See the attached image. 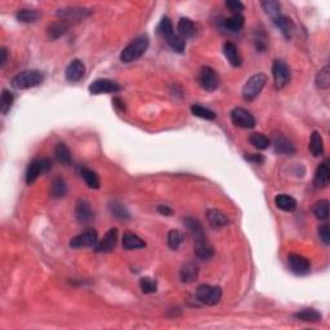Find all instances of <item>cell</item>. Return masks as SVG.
Segmentation results:
<instances>
[{
    "instance_id": "1",
    "label": "cell",
    "mask_w": 330,
    "mask_h": 330,
    "mask_svg": "<svg viewBox=\"0 0 330 330\" xmlns=\"http://www.w3.org/2000/svg\"><path fill=\"white\" fill-rule=\"evenodd\" d=\"M158 34L167 42V44L173 51L177 52V53H184L185 48H186V40L182 39L178 34H175L172 21L169 18L164 17L160 21L158 26Z\"/></svg>"
},
{
    "instance_id": "2",
    "label": "cell",
    "mask_w": 330,
    "mask_h": 330,
    "mask_svg": "<svg viewBox=\"0 0 330 330\" xmlns=\"http://www.w3.org/2000/svg\"><path fill=\"white\" fill-rule=\"evenodd\" d=\"M149 44L150 40L146 34L138 35L137 38H134V39L123 49L122 54H120L122 62L130 63L141 58L144 54V52L147 51V48H149Z\"/></svg>"
},
{
    "instance_id": "3",
    "label": "cell",
    "mask_w": 330,
    "mask_h": 330,
    "mask_svg": "<svg viewBox=\"0 0 330 330\" xmlns=\"http://www.w3.org/2000/svg\"><path fill=\"white\" fill-rule=\"evenodd\" d=\"M44 80V75L39 70H26L20 72L18 75L11 80V85L14 89H30L40 85Z\"/></svg>"
},
{
    "instance_id": "4",
    "label": "cell",
    "mask_w": 330,
    "mask_h": 330,
    "mask_svg": "<svg viewBox=\"0 0 330 330\" xmlns=\"http://www.w3.org/2000/svg\"><path fill=\"white\" fill-rule=\"evenodd\" d=\"M266 83H267V75L266 74H255L249 78L243 87V98L245 101H254L263 91Z\"/></svg>"
},
{
    "instance_id": "5",
    "label": "cell",
    "mask_w": 330,
    "mask_h": 330,
    "mask_svg": "<svg viewBox=\"0 0 330 330\" xmlns=\"http://www.w3.org/2000/svg\"><path fill=\"white\" fill-rule=\"evenodd\" d=\"M92 14V11L84 7H65L57 11V17L63 21L67 25L71 23H79L88 18Z\"/></svg>"
},
{
    "instance_id": "6",
    "label": "cell",
    "mask_w": 330,
    "mask_h": 330,
    "mask_svg": "<svg viewBox=\"0 0 330 330\" xmlns=\"http://www.w3.org/2000/svg\"><path fill=\"white\" fill-rule=\"evenodd\" d=\"M195 297L203 305L215 306L219 303L221 298H222V289L219 286H214V285L203 284L196 289Z\"/></svg>"
},
{
    "instance_id": "7",
    "label": "cell",
    "mask_w": 330,
    "mask_h": 330,
    "mask_svg": "<svg viewBox=\"0 0 330 330\" xmlns=\"http://www.w3.org/2000/svg\"><path fill=\"white\" fill-rule=\"evenodd\" d=\"M199 84L206 92H214L219 88L221 80L219 75L214 68L209 67V66H204L199 72Z\"/></svg>"
},
{
    "instance_id": "8",
    "label": "cell",
    "mask_w": 330,
    "mask_h": 330,
    "mask_svg": "<svg viewBox=\"0 0 330 330\" xmlns=\"http://www.w3.org/2000/svg\"><path fill=\"white\" fill-rule=\"evenodd\" d=\"M52 168V164L48 159H36V160L31 161L28 164L27 169H26L25 179L26 184L31 185L36 181L40 174L43 173L49 172V169Z\"/></svg>"
},
{
    "instance_id": "9",
    "label": "cell",
    "mask_w": 330,
    "mask_h": 330,
    "mask_svg": "<svg viewBox=\"0 0 330 330\" xmlns=\"http://www.w3.org/2000/svg\"><path fill=\"white\" fill-rule=\"evenodd\" d=\"M272 77H274L275 88L276 89H282L290 82V68L288 67V65L284 61L276 59L272 63Z\"/></svg>"
},
{
    "instance_id": "10",
    "label": "cell",
    "mask_w": 330,
    "mask_h": 330,
    "mask_svg": "<svg viewBox=\"0 0 330 330\" xmlns=\"http://www.w3.org/2000/svg\"><path fill=\"white\" fill-rule=\"evenodd\" d=\"M97 244H98V235H97L96 230L93 229L82 232L78 236L72 237V240L70 241V246L72 249L96 248Z\"/></svg>"
},
{
    "instance_id": "11",
    "label": "cell",
    "mask_w": 330,
    "mask_h": 330,
    "mask_svg": "<svg viewBox=\"0 0 330 330\" xmlns=\"http://www.w3.org/2000/svg\"><path fill=\"white\" fill-rule=\"evenodd\" d=\"M120 91H122L120 84L111 79H97L89 85V92H91V94H94V96L118 93Z\"/></svg>"
},
{
    "instance_id": "12",
    "label": "cell",
    "mask_w": 330,
    "mask_h": 330,
    "mask_svg": "<svg viewBox=\"0 0 330 330\" xmlns=\"http://www.w3.org/2000/svg\"><path fill=\"white\" fill-rule=\"evenodd\" d=\"M288 266L289 270L297 276H305V275L310 274L311 271L310 261L303 255L296 253H290L288 255Z\"/></svg>"
},
{
    "instance_id": "13",
    "label": "cell",
    "mask_w": 330,
    "mask_h": 330,
    "mask_svg": "<svg viewBox=\"0 0 330 330\" xmlns=\"http://www.w3.org/2000/svg\"><path fill=\"white\" fill-rule=\"evenodd\" d=\"M231 122L235 127L243 128V129H251L255 127V119L243 107H236L231 111Z\"/></svg>"
},
{
    "instance_id": "14",
    "label": "cell",
    "mask_w": 330,
    "mask_h": 330,
    "mask_svg": "<svg viewBox=\"0 0 330 330\" xmlns=\"http://www.w3.org/2000/svg\"><path fill=\"white\" fill-rule=\"evenodd\" d=\"M75 217L77 221L82 225H88L91 223L94 218V212L92 210V206L89 201L85 199H80L75 206Z\"/></svg>"
},
{
    "instance_id": "15",
    "label": "cell",
    "mask_w": 330,
    "mask_h": 330,
    "mask_svg": "<svg viewBox=\"0 0 330 330\" xmlns=\"http://www.w3.org/2000/svg\"><path fill=\"white\" fill-rule=\"evenodd\" d=\"M85 75V65L80 59H72L65 70V78L67 82L77 83Z\"/></svg>"
},
{
    "instance_id": "16",
    "label": "cell",
    "mask_w": 330,
    "mask_h": 330,
    "mask_svg": "<svg viewBox=\"0 0 330 330\" xmlns=\"http://www.w3.org/2000/svg\"><path fill=\"white\" fill-rule=\"evenodd\" d=\"M118 230L111 229L104 234L103 239L97 244L96 251L97 253H108L115 249L116 244H118Z\"/></svg>"
},
{
    "instance_id": "17",
    "label": "cell",
    "mask_w": 330,
    "mask_h": 330,
    "mask_svg": "<svg viewBox=\"0 0 330 330\" xmlns=\"http://www.w3.org/2000/svg\"><path fill=\"white\" fill-rule=\"evenodd\" d=\"M330 181V169H329V161L325 160L317 167L316 172H315V177H313V185L317 189H324L329 185Z\"/></svg>"
},
{
    "instance_id": "18",
    "label": "cell",
    "mask_w": 330,
    "mask_h": 330,
    "mask_svg": "<svg viewBox=\"0 0 330 330\" xmlns=\"http://www.w3.org/2000/svg\"><path fill=\"white\" fill-rule=\"evenodd\" d=\"M195 255H196L199 260H203V261L210 260V258L214 255L213 246L208 243L206 237L195 241Z\"/></svg>"
},
{
    "instance_id": "19",
    "label": "cell",
    "mask_w": 330,
    "mask_h": 330,
    "mask_svg": "<svg viewBox=\"0 0 330 330\" xmlns=\"http://www.w3.org/2000/svg\"><path fill=\"white\" fill-rule=\"evenodd\" d=\"M223 54H225V57H226L227 61H229L232 67H240L241 63H243V58L240 56L239 49H237V47L235 46L234 43L227 42L223 46Z\"/></svg>"
},
{
    "instance_id": "20",
    "label": "cell",
    "mask_w": 330,
    "mask_h": 330,
    "mask_svg": "<svg viewBox=\"0 0 330 330\" xmlns=\"http://www.w3.org/2000/svg\"><path fill=\"white\" fill-rule=\"evenodd\" d=\"M177 31L182 39H191V38H194L196 35V26H195L192 20H190L187 17H182L178 21Z\"/></svg>"
},
{
    "instance_id": "21",
    "label": "cell",
    "mask_w": 330,
    "mask_h": 330,
    "mask_svg": "<svg viewBox=\"0 0 330 330\" xmlns=\"http://www.w3.org/2000/svg\"><path fill=\"white\" fill-rule=\"evenodd\" d=\"M206 218H208L209 225H210L213 229H222V227H225L227 223H229L227 215L214 208L206 210Z\"/></svg>"
},
{
    "instance_id": "22",
    "label": "cell",
    "mask_w": 330,
    "mask_h": 330,
    "mask_svg": "<svg viewBox=\"0 0 330 330\" xmlns=\"http://www.w3.org/2000/svg\"><path fill=\"white\" fill-rule=\"evenodd\" d=\"M274 22L276 25V27L279 28L281 34L284 35L285 39H290L291 35H293L294 31V23L288 16H284V14H279L274 18Z\"/></svg>"
},
{
    "instance_id": "23",
    "label": "cell",
    "mask_w": 330,
    "mask_h": 330,
    "mask_svg": "<svg viewBox=\"0 0 330 330\" xmlns=\"http://www.w3.org/2000/svg\"><path fill=\"white\" fill-rule=\"evenodd\" d=\"M274 149L277 154H282V155H291L296 153V146L293 142L289 141L282 134H279L274 138Z\"/></svg>"
},
{
    "instance_id": "24",
    "label": "cell",
    "mask_w": 330,
    "mask_h": 330,
    "mask_svg": "<svg viewBox=\"0 0 330 330\" xmlns=\"http://www.w3.org/2000/svg\"><path fill=\"white\" fill-rule=\"evenodd\" d=\"M184 223L185 226L187 227V230H189L190 234L192 235V237H194V240L196 241V240H200V239H204L205 236V232H204V227L203 225L200 223V221L196 219V218L194 217H186L184 219Z\"/></svg>"
},
{
    "instance_id": "25",
    "label": "cell",
    "mask_w": 330,
    "mask_h": 330,
    "mask_svg": "<svg viewBox=\"0 0 330 330\" xmlns=\"http://www.w3.org/2000/svg\"><path fill=\"white\" fill-rule=\"evenodd\" d=\"M275 205H276L280 210H282V212L291 213L297 209V200L293 196H290V195L280 194L275 198Z\"/></svg>"
},
{
    "instance_id": "26",
    "label": "cell",
    "mask_w": 330,
    "mask_h": 330,
    "mask_svg": "<svg viewBox=\"0 0 330 330\" xmlns=\"http://www.w3.org/2000/svg\"><path fill=\"white\" fill-rule=\"evenodd\" d=\"M68 187L66 181L61 177H56L51 182V196L53 199H62L67 195Z\"/></svg>"
},
{
    "instance_id": "27",
    "label": "cell",
    "mask_w": 330,
    "mask_h": 330,
    "mask_svg": "<svg viewBox=\"0 0 330 330\" xmlns=\"http://www.w3.org/2000/svg\"><path fill=\"white\" fill-rule=\"evenodd\" d=\"M146 246V243L141 237L134 235L133 232H125L123 236V248L125 250H134V249H142Z\"/></svg>"
},
{
    "instance_id": "28",
    "label": "cell",
    "mask_w": 330,
    "mask_h": 330,
    "mask_svg": "<svg viewBox=\"0 0 330 330\" xmlns=\"http://www.w3.org/2000/svg\"><path fill=\"white\" fill-rule=\"evenodd\" d=\"M294 317L305 322H319L321 321L322 315L315 308H303V310L294 313Z\"/></svg>"
},
{
    "instance_id": "29",
    "label": "cell",
    "mask_w": 330,
    "mask_h": 330,
    "mask_svg": "<svg viewBox=\"0 0 330 330\" xmlns=\"http://www.w3.org/2000/svg\"><path fill=\"white\" fill-rule=\"evenodd\" d=\"M199 276V267L195 263H186L179 271V279L182 282H194Z\"/></svg>"
},
{
    "instance_id": "30",
    "label": "cell",
    "mask_w": 330,
    "mask_h": 330,
    "mask_svg": "<svg viewBox=\"0 0 330 330\" xmlns=\"http://www.w3.org/2000/svg\"><path fill=\"white\" fill-rule=\"evenodd\" d=\"M310 153L312 154L315 158L321 156L324 154V139H322L321 134L317 130H313L311 134L310 139Z\"/></svg>"
},
{
    "instance_id": "31",
    "label": "cell",
    "mask_w": 330,
    "mask_h": 330,
    "mask_svg": "<svg viewBox=\"0 0 330 330\" xmlns=\"http://www.w3.org/2000/svg\"><path fill=\"white\" fill-rule=\"evenodd\" d=\"M68 30V25L67 23H65L63 21H57V22H53L51 23V25L48 26V28H47V35L49 36V39L52 40H56V39H59L61 36H63V35L67 32Z\"/></svg>"
},
{
    "instance_id": "32",
    "label": "cell",
    "mask_w": 330,
    "mask_h": 330,
    "mask_svg": "<svg viewBox=\"0 0 330 330\" xmlns=\"http://www.w3.org/2000/svg\"><path fill=\"white\" fill-rule=\"evenodd\" d=\"M244 23H245V18L243 14H232L231 17L223 21V27L231 32H237L244 27Z\"/></svg>"
},
{
    "instance_id": "33",
    "label": "cell",
    "mask_w": 330,
    "mask_h": 330,
    "mask_svg": "<svg viewBox=\"0 0 330 330\" xmlns=\"http://www.w3.org/2000/svg\"><path fill=\"white\" fill-rule=\"evenodd\" d=\"M108 209H110L111 215L115 217L116 219L119 221L130 219V213L128 212V209L125 208V205H123L122 203H119V201H111L110 205H108Z\"/></svg>"
},
{
    "instance_id": "34",
    "label": "cell",
    "mask_w": 330,
    "mask_h": 330,
    "mask_svg": "<svg viewBox=\"0 0 330 330\" xmlns=\"http://www.w3.org/2000/svg\"><path fill=\"white\" fill-rule=\"evenodd\" d=\"M54 158L57 159V161H59L61 164H70L71 163V153L68 147L65 143L59 142L54 147Z\"/></svg>"
},
{
    "instance_id": "35",
    "label": "cell",
    "mask_w": 330,
    "mask_h": 330,
    "mask_svg": "<svg viewBox=\"0 0 330 330\" xmlns=\"http://www.w3.org/2000/svg\"><path fill=\"white\" fill-rule=\"evenodd\" d=\"M16 18L22 23H34L40 18V13L35 9H20L16 14Z\"/></svg>"
},
{
    "instance_id": "36",
    "label": "cell",
    "mask_w": 330,
    "mask_h": 330,
    "mask_svg": "<svg viewBox=\"0 0 330 330\" xmlns=\"http://www.w3.org/2000/svg\"><path fill=\"white\" fill-rule=\"evenodd\" d=\"M80 173H82L83 179H84L85 184H87V186L89 187V189H94V190L99 189L101 182H99V177L96 172L88 169V168H83Z\"/></svg>"
},
{
    "instance_id": "37",
    "label": "cell",
    "mask_w": 330,
    "mask_h": 330,
    "mask_svg": "<svg viewBox=\"0 0 330 330\" xmlns=\"http://www.w3.org/2000/svg\"><path fill=\"white\" fill-rule=\"evenodd\" d=\"M316 85L322 91H326L330 88V67L327 65L317 72Z\"/></svg>"
},
{
    "instance_id": "38",
    "label": "cell",
    "mask_w": 330,
    "mask_h": 330,
    "mask_svg": "<svg viewBox=\"0 0 330 330\" xmlns=\"http://www.w3.org/2000/svg\"><path fill=\"white\" fill-rule=\"evenodd\" d=\"M249 142L258 150H267L271 146V141L262 133H253L249 137Z\"/></svg>"
},
{
    "instance_id": "39",
    "label": "cell",
    "mask_w": 330,
    "mask_h": 330,
    "mask_svg": "<svg viewBox=\"0 0 330 330\" xmlns=\"http://www.w3.org/2000/svg\"><path fill=\"white\" fill-rule=\"evenodd\" d=\"M312 212L319 219H327V217H329V201L320 200L315 203L312 206Z\"/></svg>"
},
{
    "instance_id": "40",
    "label": "cell",
    "mask_w": 330,
    "mask_h": 330,
    "mask_svg": "<svg viewBox=\"0 0 330 330\" xmlns=\"http://www.w3.org/2000/svg\"><path fill=\"white\" fill-rule=\"evenodd\" d=\"M167 240L169 248L173 249V250H177V249L179 248V245L184 243L185 236L184 234H182L181 231H178V230H170V231L168 232Z\"/></svg>"
},
{
    "instance_id": "41",
    "label": "cell",
    "mask_w": 330,
    "mask_h": 330,
    "mask_svg": "<svg viewBox=\"0 0 330 330\" xmlns=\"http://www.w3.org/2000/svg\"><path fill=\"white\" fill-rule=\"evenodd\" d=\"M191 113L194 114L195 116L205 119V120H214L215 119L214 111L209 110V108L200 106V104H194V106H191Z\"/></svg>"
},
{
    "instance_id": "42",
    "label": "cell",
    "mask_w": 330,
    "mask_h": 330,
    "mask_svg": "<svg viewBox=\"0 0 330 330\" xmlns=\"http://www.w3.org/2000/svg\"><path fill=\"white\" fill-rule=\"evenodd\" d=\"M13 94L9 91H7V89H4V91L2 92V98H0V108H2V114H3V115L8 114V111L11 110L12 106H13Z\"/></svg>"
},
{
    "instance_id": "43",
    "label": "cell",
    "mask_w": 330,
    "mask_h": 330,
    "mask_svg": "<svg viewBox=\"0 0 330 330\" xmlns=\"http://www.w3.org/2000/svg\"><path fill=\"white\" fill-rule=\"evenodd\" d=\"M139 288L144 294H153L158 290V284L154 279L149 276H144L139 279Z\"/></svg>"
},
{
    "instance_id": "44",
    "label": "cell",
    "mask_w": 330,
    "mask_h": 330,
    "mask_svg": "<svg viewBox=\"0 0 330 330\" xmlns=\"http://www.w3.org/2000/svg\"><path fill=\"white\" fill-rule=\"evenodd\" d=\"M261 7L265 9L266 13L268 16H271L272 18H275L276 16L280 14V3L276 0H266V2H261Z\"/></svg>"
},
{
    "instance_id": "45",
    "label": "cell",
    "mask_w": 330,
    "mask_h": 330,
    "mask_svg": "<svg viewBox=\"0 0 330 330\" xmlns=\"http://www.w3.org/2000/svg\"><path fill=\"white\" fill-rule=\"evenodd\" d=\"M226 7L232 12L234 14H241V12L245 9L244 4L239 0H227L226 2Z\"/></svg>"
},
{
    "instance_id": "46",
    "label": "cell",
    "mask_w": 330,
    "mask_h": 330,
    "mask_svg": "<svg viewBox=\"0 0 330 330\" xmlns=\"http://www.w3.org/2000/svg\"><path fill=\"white\" fill-rule=\"evenodd\" d=\"M319 236L320 240L325 245H329L330 244V232H329V226L327 225H322V226L319 227Z\"/></svg>"
},
{
    "instance_id": "47",
    "label": "cell",
    "mask_w": 330,
    "mask_h": 330,
    "mask_svg": "<svg viewBox=\"0 0 330 330\" xmlns=\"http://www.w3.org/2000/svg\"><path fill=\"white\" fill-rule=\"evenodd\" d=\"M245 160L254 164H262L265 161V158H263V155H260V154H251V155L245 156Z\"/></svg>"
},
{
    "instance_id": "48",
    "label": "cell",
    "mask_w": 330,
    "mask_h": 330,
    "mask_svg": "<svg viewBox=\"0 0 330 330\" xmlns=\"http://www.w3.org/2000/svg\"><path fill=\"white\" fill-rule=\"evenodd\" d=\"M158 212L160 213V214L165 215V217H168V215H172L173 214V209L169 208V206L167 205H159L158 206Z\"/></svg>"
},
{
    "instance_id": "49",
    "label": "cell",
    "mask_w": 330,
    "mask_h": 330,
    "mask_svg": "<svg viewBox=\"0 0 330 330\" xmlns=\"http://www.w3.org/2000/svg\"><path fill=\"white\" fill-rule=\"evenodd\" d=\"M114 104H115V107L119 108V110H122V111L125 110L124 102H123L120 98H114Z\"/></svg>"
},
{
    "instance_id": "50",
    "label": "cell",
    "mask_w": 330,
    "mask_h": 330,
    "mask_svg": "<svg viewBox=\"0 0 330 330\" xmlns=\"http://www.w3.org/2000/svg\"><path fill=\"white\" fill-rule=\"evenodd\" d=\"M0 53H2V59H0V66L3 67V66L6 65V62H7V49L6 48H2V52H0Z\"/></svg>"
}]
</instances>
